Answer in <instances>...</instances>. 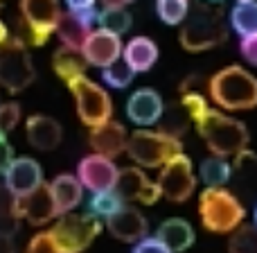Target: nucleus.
I'll return each mask as SVG.
<instances>
[{
	"instance_id": "a19ab883",
	"label": "nucleus",
	"mask_w": 257,
	"mask_h": 253,
	"mask_svg": "<svg viewBox=\"0 0 257 253\" xmlns=\"http://www.w3.org/2000/svg\"><path fill=\"white\" fill-rule=\"evenodd\" d=\"M9 36H12V32H9V27L5 25L3 21H0V45H3V43H7V41H9Z\"/></svg>"
},
{
	"instance_id": "bb28decb",
	"label": "nucleus",
	"mask_w": 257,
	"mask_h": 253,
	"mask_svg": "<svg viewBox=\"0 0 257 253\" xmlns=\"http://www.w3.org/2000/svg\"><path fill=\"white\" fill-rule=\"evenodd\" d=\"M230 25L235 27V32H239L241 36H255L257 34V7L255 3L237 5L230 12Z\"/></svg>"
},
{
	"instance_id": "0eeeda50",
	"label": "nucleus",
	"mask_w": 257,
	"mask_h": 253,
	"mask_svg": "<svg viewBox=\"0 0 257 253\" xmlns=\"http://www.w3.org/2000/svg\"><path fill=\"white\" fill-rule=\"evenodd\" d=\"M70 89L72 98L77 102V113H79L81 122L88 125L90 129L104 125L111 120L113 116V102L108 98V93L99 84H95L93 79H88L86 75H79L75 79L66 81Z\"/></svg>"
},
{
	"instance_id": "c756f323",
	"label": "nucleus",
	"mask_w": 257,
	"mask_h": 253,
	"mask_svg": "<svg viewBox=\"0 0 257 253\" xmlns=\"http://www.w3.org/2000/svg\"><path fill=\"white\" fill-rule=\"evenodd\" d=\"M156 12H158L163 23L178 25V23L185 21L190 5H187V0H156Z\"/></svg>"
},
{
	"instance_id": "a878e982",
	"label": "nucleus",
	"mask_w": 257,
	"mask_h": 253,
	"mask_svg": "<svg viewBox=\"0 0 257 253\" xmlns=\"http://www.w3.org/2000/svg\"><path fill=\"white\" fill-rule=\"evenodd\" d=\"M230 163L221 156H210L201 163V179L205 181L208 188H223V183L230 181Z\"/></svg>"
},
{
	"instance_id": "f3484780",
	"label": "nucleus",
	"mask_w": 257,
	"mask_h": 253,
	"mask_svg": "<svg viewBox=\"0 0 257 253\" xmlns=\"http://www.w3.org/2000/svg\"><path fill=\"white\" fill-rule=\"evenodd\" d=\"M95 18H97V12H95V9H90V12H61L54 32L59 34V39H61L63 45L79 50L81 45H84L86 36L93 32Z\"/></svg>"
},
{
	"instance_id": "4468645a",
	"label": "nucleus",
	"mask_w": 257,
	"mask_h": 253,
	"mask_svg": "<svg viewBox=\"0 0 257 253\" xmlns=\"http://www.w3.org/2000/svg\"><path fill=\"white\" fill-rule=\"evenodd\" d=\"M3 177L5 188L14 197H23L43 183V170H41L39 160L32 156H14L12 163L3 172Z\"/></svg>"
},
{
	"instance_id": "aec40b11",
	"label": "nucleus",
	"mask_w": 257,
	"mask_h": 253,
	"mask_svg": "<svg viewBox=\"0 0 257 253\" xmlns=\"http://www.w3.org/2000/svg\"><path fill=\"white\" fill-rule=\"evenodd\" d=\"M25 136H27V142H30L34 149L50 151L61 142L63 131H61V125H59L54 118L34 113V116H30L25 122Z\"/></svg>"
},
{
	"instance_id": "cd10ccee",
	"label": "nucleus",
	"mask_w": 257,
	"mask_h": 253,
	"mask_svg": "<svg viewBox=\"0 0 257 253\" xmlns=\"http://www.w3.org/2000/svg\"><path fill=\"white\" fill-rule=\"evenodd\" d=\"M230 253H257V231L253 224H241L232 231L228 240Z\"/></svg>"
},
{
	"instance_id": "6e6552de",
	"label": "nucleus",
	"mask_w": 257,
	"mask_h": 253,
	"mask_svg": "<svg viewBox=\"0 0 257 253\" xmlns=\"http://www.w3.org/2000/svg\"><path fill=\"white\" fill-rule=\"evenodd\" d=\"M34 81V63L30 50L16 36H9L7 43L0 45V86L9 93H21Z\"/></svg>"
},
{
	"instance_id": "f03ea898",
	"label": "nucleus",
	"mask_w": 257,
	"mask_h": 253,
	"mask_svg": "<svg viewBox=\"0 0 257 253\" xmlns=\"http://www.w3.org/2000/svg\"><path fill=\"white\" fill-rule=\"evenodd\" d=\"M214 104L226 111H250L257 104V79L241 66H228L208 81Z\"/></svg>"
},
{
	"instance_id": "473e14b6",
	"label": "nucleus",
	"mask_w": 257,
	"mask_h": 253,
	"mask_svg": "<svg viewBox=\"0 0 257 253\" xmlns=\"http://www.w3.org/2000/svg\"><path fill=\"white\" fill-rule=\"evenodd\" d=\"M25 253H61V251H59V246H57V242H54L52 233H50V231H41V233H36L30 242H27Z\"/></svg>"
},
{
	"instance_id": "7c9ffc66",
	"label": "nucleus",
	"mask_w": 257,
	"mask_h": 253,
	"mask_svg": "<svg viewBox=\"0 0 257 253\" xmlns=\"http://www.w3.org/2000/svg\"><path fill=\"white\" fill-rule=\"evenodd\" d=\"M133 75H136V72H133L124 61L111 63V66H106L102 72L104 81H106L108 86H113V89H126V86L133 81Z\"/></svg>"
},
{
	"instance_id": "9d476101",
	"label": "nucleus",
	"mask_w": 257,
	"mask_h": 253,
	"mask_svg": "<svg viewBox=\"0 0 257 253\" xmlns=\"http://www.w3.org/2000/svg\"><path fill=\"white\" fill-rule=\"evenodd\" d=\"M156 186L160 190V197L174 201V204H183V201L190 199L196 188V177L190 156H185L183 151L172 156L160 167V177L156 181Z\"/></svg>"
},
{
	"instance_id": "c9c22d12",
	"label": "nucleus",
	"mask_w": 257,
	"mask_h": 253,
	"mask_svg": "<svg viewBox=\"0 0 257 253\" xmlns=\"http://www.w3.org/2000/svg\"><path fill=\"white\" fill-rule=\"evenodd\" d=\"M133 253H172L163 242H158L156 237H142L140 242H136Z\"/></svg>"
},
{
	"instance_id": "2f4dec72",
	"label": "nucleus",
	"mask_w": 257,
	"mask_h": 253,
	"mask_svg": "<svg viewBox=\"0 0 257 253\" xmlns=\"http://www.w3.org/2000/svg\"><path fill=\"white\" fill-rule=\"evenodd\" d=\"M14 201H16V197L5 188V183H0V228H12L18 222Z\"/></svg>"
},
{
	"instance_id": "5701e85b",
	"label": "nucleus",
	"mask_w": 257,
	"mask_h": 253,
	"mask_svg": "<svg viewBox=\"0 0 257 253\" xmlns=\"http://www.w3.org/2000/svg\"><path fill=\"white\" fill-rule=\"evenodd\" d=\"M122 57H124V63L133 72H145L158 59V45L147 36H136L122 48Z\"/></svg>"
},
{
	"instance_id": "ddd939ff",
	"label": "nucleus",
	"mask_w": 257,
	"mask_h": 253,
	"mask_svg": "<svg viewBox=\"0 0 257 253\" xmlns=\"http://www.w3.org/2000/svg\"><path fill=\"white\" fill-rule=\"evenodd\" d=\"M117 179V165L113 163V158L99 154H88L81 158L79 167H77V181L81 183V188L95 192L113 190Z\"/></svg>"
},
{
	"instance_id": "b1692460",
	"label": "nucleus",
	"mask_w": 257,
	"mask_h": 253,
	"mask_svg": "<svg viewBox=\"0 0 257 253\" xmlns=\"http://www.w3.org/2000/svg\"><path fill=\"white\" fill-rule=\"evenodd\" d=\"M52 66H54V72H57L63 81H70L79 75H86L88 63H86L81 50L61 45V48H57L52 54Z\"/></svg>"
},
{
	"instance_id": "4be33fe9",
	"label": "nucleus",
	"mask_w": 257,
	"mask_h": 253,
	"mask_svg": "<svg viewBox=\"0 0 257 253\" xmlns=\"http://www.w3.org/2000/svg\"><path fill=\"white\" fill-rule=\"evenodd\" d=\"M154 237L158 242H163V244L167 246L172 253L187 251L192 244H194V240H196L194 228L190 226V222H185V219H178V217L167 219V222L160 224Z\"/></svg>"
},
{
	"instance_id": "79ce46f5",
	"label": "nucleus",
	"mask_w": 257,
	"mask_h": 253,
	"mask_svg": "<svg viewBox=\"0 0 257 253\" xmlns=\"http://www.w3.org/2000/svg\"><path fill=\"white\" fill-rule=\"evenodd\" d=\"M239 5H246V3H255V0H237Z\"/></svg>"
},
{
	"instance_id": "6ab92c4d",
	"label": "nucleus",
	"mask_w": 257,
	"mask_h": 253,
	"mask_svg": "<svg viewBox=\"0 0 257 253\" xmlns=\"http://www.w3.org/2000/svg\"><path fill=\"white\" fill-rule=\"evenodd\" d=\"M126 138H128V133L124 125H120L115 120H108L104 125H97L90 129L88 142L93 147V154L115 158V156H120L126 149Z\"/></svg>"
},
{
	"instance_id": "f8f14e48",
	"label": "nucleus",
	"mask_w": 257,
	"mask_h": 253,
	"mask_svg": "<svg viewBox=\"0 0 257 253\" xmlns=\"http://www.w3.org/2000/svg\"><path fill=\"white\" fill-rule=\"evenodd\" d=\"M113 190L117 192L122 201H138V204L151 206L160 199V190L156 181H151L140 167L117 170V179Z\"/></svg>"
},
{
	"instance_id": "ea45409f",
	"label": "nucleus",
	"mask_w": 257,
	"mask_h": 253,
	"mask_svg": "<svg viewBox=\"0 0 257 253\" xmlns=\"http://www.w3.org/2000/svg\"><path fill=\"white\" fill-rule=\"evenodd\" d=\"M128 3H133V0H102L104 7H126Z\"/></svg>"
},
{
	"instance_id": "72a5a7b5",
	"label": "nucleus",
	"mask_w": 257,
	"mask_h": 253,
	"mask_svg": "<svg viewBox=\"0 0 257 253\" xmlns=\"http://www.w3.org/2000/svg\"><path fill=\"white\" fill-rule=\"evenodd\" d=\"M21 120V107L16 102H5L0 104V133L7 136L9 131H14Z\"/></svg>"
},
{
	"instance_id": "f704fd0d",
	"label": "nucleus",
	"mask_w": 257,
	"mask_h": 253,
	"mask_svg": "<svg viewBox=\"0 0 257 253\" xmlns=\"http://www.w3.org/2000/svg\"><path fill=\"white\" fill-rule=\"evenodd\" d=\"M183 107H185V111L190 113V118L194 120L196 116H201V113L208 109V102H205V98L201 93H196V91H187V93L183 95Z\"/></svg>"
},
{
	"instance_id": "20e7f679",
	"label": "nucleus",
	"mask_w": 257,
	"mask_h": 253,
	"mask_svg": "<svg viewBox=\"0 0 257 253\" xmlns=\"http://www.w3.org/2000/svg\"><path fill=\"white\" fill-rule=\"evenodd\" d=\"M126 154L140 170L163 167L172 156L181 154L183 145L174 133L158 129H138L126 138Z\"/></svg>"
},
{
	"instance_id": "2eb2a0df",
	"label": "nucleus",
	"mask_w": 257,
	"mask_h": 253,
	"mask_svg": "<svg viewBox=\"0 0 257 253\" xmlns=\"http://www.w3.org/2000/svg\"><path fill=\"white\" fill-rule=\"evenodd\" d=\"M79 50H81V54H84L88 66L106 68V66H111V63L120 61L122 41H120V36L111 34V32L93 30L88 36H86L84 45H81Z\"/></svg>"
},
{
	"instance_id": "412c9836",
	"label": "nucleus",
	"mask_w": 257,
	"mask_h": 253,
	"mask_svg": "<svg viewBox=\"0 0 257 253\" xmlns=\"http://www.w3.org/2000/svg\"><path fill=\"white\" fill-rule=\"evenodd\" d=\"M48 188L59 215L72 213L84 199V188L77 181L75 174H59V177H54L52 183H48Z\"/></svg>"
},
{
	"instance_id": "c85d7f7f",
	"label": "nucleus",
	"mask_w": 257,
	"mask_h": 253,
	"mask_svg": "<svg viewBox=\"0 0 257 253\" xmlns=\"http://www.w3.org/2000/svg\"><path fill=\"white\" fill-rule=\"evenodd\" d=\"M90 210L95 213V217H111L113 213H117V210L124 206V201L117 197L115 190H104V192H95L93 199H90Z\"/></svg>"
},
{
	"instance_id": "f257e3e1",
	"label": "nucleus",
	"mask_w": 257,
	"mask_h": 253,
	"mask_svg": "<svg viewBox=\"0 0 257 253\" xmlns=\"http://www.w3.org/2000/svg\"><path fill=\"white\" fill-rule=\"evenodd\" d=\"M194 125L199 136L205 140L212 156H235L237 151L246 149L248 145V129L244 122L217 111V109H205L201 116L194 118Z\"/></svg>"
},
{
	"instance_id": "a211bd4d",
	"label": "nucleus",
	"mask_w": 257,
	"mask_h": 253,
	"mask_svg": "<svg viewBox=\"0 0 257 253\" xmlns=\"http://www.w3.org/2000/svg\"><path fill=\"white\" fill-rule=\"evenodd\" d=\"M165 111L163 98L154 89H140L128 98L126 102V116L133 125L138 127H151L160 120Z\"/></svg>"
},
{
	"instance_id": "4c0bfd02",
	"label": "nucleus",
	"mask_w": 257,
	"mask_h": 253,
	"mask_svg": "<svg viewBox=\"0 0 257 253\" xmlns=\"http://www.w3.org/2000/svg\"><path fill=\"white\" fill-rule=\"evenodd\" d=\"M12 158H14L12 142H9V138L5 136V133H0V174L7 170V165L12 163Z\"/></svg>"
},
{
	"instance_id": "9b49d317",
	"label": "nucleus",
	"mask_w": 257,
	"mask_h": 253,
	"mask_svg": "<svg viewBox=\"0 0 257 253\" xmlns=\"http://www.w3.org/2000/svg\"><path fill=\"white\" fill-rule=\"evenodd\" d=\"M14 208H16V217L25 219L32 226H43V224L52 222L54 217H59L48 183H41L39 188H34V190L27 192V195L16 197Z\"/></svg>"
},
{
	"instance_id": "e433bc0d",
	"label": "nucleus",
	"mask_w": 257,
	"mask_h": 253,
	"mask_svg": "<svg viewBox=\"0 0 257 253\" xmlns=\"http://www.w3.org/2000/svg\"><path fill=\"white\" fill-rule=\"evenodd\" d=\"M239 50L248 63H257V34L255 36H241Z\"/></svg>"
},
{
	"instance_id": "1a4fd4ad",
	"label": "nucleus",
	"mask_w": 257,
	"mask_h": 253,
	"mask_svg": "<svg viewBox=\"0 0 257 253\" xmlns=\"http://www.w3.org/2000/svg\"><path fill=\"white\" fill-rule=\"evenodd\" d=\"M102 222L95 215H61L57 224L50 228L54 242L61 253H81L95 242L102 233Z\"/></svg>"
},
{
	"instance_id": "393cba45",
	"label": "nucleus",
	"mask_w": 257,
	"mask_h": 253,
	"mask_svg": "<svg viewBox=\"0 0 257 253\" xmlns=\"http://www.w3.org/2000/svg\"><path fill=\"white\" fill-rule=\"evenodd\" d=\"M97 23H99V30L122 36L131 30L133 16L126 12V7H104L102 12H97Z\"/></svg>"
},
{
	"instance_id": "423d86ee",
	"label": "nucleus",
	"mask_w": 257,
	"mask_h": 253,
	"mask_svg": "<svg viewBox=\"0 0 257 253\" xmlns=\"http://www.w3.org/2000/svg\"><path fill=\"white\" fill-rule=\"evenodd\" d=\"M61 16L59 0H21V23L14 36L25 45H43Z\"/></svg>"
},
{
	"instance_id": "58836bf2",
	"label": "nucleus",
	"mask_w": 257,
	"mask_h": 253,
	"mask_svg": "<svg viewBox=\"0 0 257 253\" xmlns=\"http://www.w3.org/2000/svg\"><path fill=\"white\" fill-rule=\"evenodd\" d=\"M68 12H90L95 7V0H66Z\"/></svg>"
},
{
	"instance_id": "7ed1b4c3",
	"label": "nucleus",
	"mask_w": 257,
	"mask_h": 253,
	"mask_svg": "<svg viewBox=\"0 0 257 253\" xmlns=\"http://www.w3.org/2000/svg\"><path fill=\"white\" fill-rule=\"evenodd\" d=\"M199 217L210 233H232L246 219V208L226 188H205L199 195Z\"/></svg>"
},
{
	"instance_id": "dca6fc26",
	"label": "nucleus",
	"mask_w": 257,
	"mask_h": 253,
	"mask_svg": "<svg viewBox=\"0 0 257 253\" xmlns=\"http://www.w3.org/2000/svg\"><path fill=\"white\" fill-rule=\"evenodd\" d=\"M106 228L115 240L126 242V244H136V242H140L149 233L147 217L138 208L126 204L117 213H113L111 217H106Z\"/></svg>"
},
{
	"instance_id": "39448f33",
	"label": "nucleus",
	"mask_w": 257,
	"mask_h": 253,
	"mask_svg": "<svg viewBox=\"0 0 257 253\" xmlns=\"http://www.w3.org/2000/svg\"><path fill=\"white\" fill-rule=\"evenodd\" d=\"M228 30L223 25V16L219 9L212 7H194L187 12L181 30V45L190 52H203L214 45L223 43Z\"/></svg>"
}]
</instances>
